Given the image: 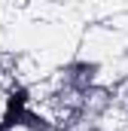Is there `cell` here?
<instances>
[{
  "label": "cell",
  "instance_id": "obj_1",
  "mask_svg": "<svg viewBox=\"0 0 128 131\" xmlns=\"http://www.w3.org/2000/svg\"><path fill=\"white\" fill-rule=\"evenodd\" d=\"M98 82H104V64L98 58H86V55L67 58L52 73V82H49L46 98H43V104H46L43 110H49L55 119H61L73 110L76 98Z\"/></svg>",
  "mask_w": 128,
  "mask_h": 131
},
{
  "label": "cell",
  "instance_id": "obj_2",
  "mask_svg": "<svg viewBox=\"0 0 128 131\" xmlns=\"http://www.w3.org/2000/svg\"><path fill=\"white\" fill-rule=\"evenodd\" d=\"M70 113L89 116V119H98V122H110L113 113H119V110H116V101H113L110 85L107 82H98V85H92L89 92H82L76 98V104H73Z\"/></svg>",
  "mask_w": 128,
  "mask_h": 131
},
{
  "label": "cell",
  "instance_id": "obj_3",
  "mask_svg": "<svg viewBox=\"0 0 128 131\" xmlns=\"http://www.w3.org/2000/svg\"><path fill=\"white\" fill-rule=\"evenodd\" d=\"M34 107V89L28 82H12L3 95V107H0V125L6 131H18L22 116Z\"/></svg>",
  "mask_w": 128,
  "mask_h": 131
},
{
  "label": "cell",
  "instance_id": "obj_4",
  "mask_svg": "<svg viewBox=\"0 0 128 131\" xmlns=\"http://www.w3.org/2000/svg\"><path fill=\"white\" fill-rule=\"evenodd\" d=\"M18 131H58V119H55L49 110L31 107V110L22 116V125H18Z\"/></svg>",
  "mask_w": 128,
  "mask_h": 131
},
{
  "label": "cell",
  "instance_id": "obj_5",
  "mask_svg": "<svg viewBox=\"0 0 128 131\" xmlns=\"http://www.w3.org/2000/svg\"><path fill=\"white\" fill-rule=\"evenodd\" d=\"M58 131H110V125L89 119V116H79V113H67L58 119Z\"/></svg>",
  "mask_w": 128,
  "mask_h": 131
},
{
  "label": "cell",
  "instance_id": "obj_6",
  "mask_svg": "<svg viewBox=\"0 0 128 131\" xmlns=\"http://www.w3.org/2000/svg\"><path fill=\"white\" fill-rule=\"evenodd\" d=\"M110 92H113V101H116V110H122L128 116V70H119L110 82Z\"/></svg>",
  "mask_w": 128,
  "mask_h": 131
},
{
  "label": "cell",
  "instance_id": "obj_7",
  "mask_svg": "<svg viewBox=\"0 0 128 131\" xmlns=\"http://www.w3.org/2000/svg\"><path fill=\"white\" fill-rule=\"evenodd\" d=\"M119 61L125 64V70H128V37L122 40V46H119Z\"/></svg>",
  "mask_w": 128,
  "mask_h": 131
}]
</instances>
